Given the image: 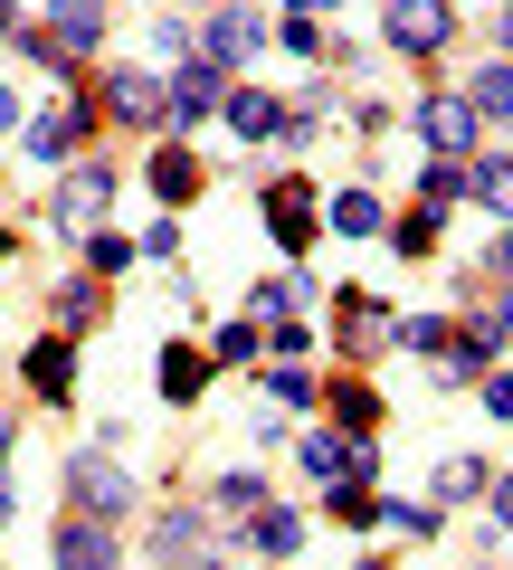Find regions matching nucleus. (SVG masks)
<instances>
[{"label":"nucleus","mask_w":513,"mask_h":570,"mask_svg":"<svg viewBox=\"0 0 513 570\" xmlns=\"http://www.w3.org/2000/svg\"><path fill=\"white\" fill-rule=\"evenodd\" d=\"M504 48H513V10H504Z\"/></svg>","instance_id":"obj_33"},{"label":"nucleus","mask_w":513,"mask_h":570,"mask_svg":"<svg viewBox=\"0 0 513 570\" xmlns=\"http://www.w3.org/2000/svg\"><path fill=\"white\" fill-rule=\"evenodd\" d=\"M494 523L513 532V475H494Z\"/></svg>","instance_id":"obj_27"},{"label":"nucleus","mask_w":513,"mask_h":570,"mask_svg":"<svg viewBox=\"0 0 513 570\" xmlns=\"http://www.w3.org/2000/svg\"><path fill=\"white\" fill-rule=\"evenodd\" d=\"M333 228H343V238H371V228H381V200H371V190H343V200H333Z\"/></svg>","instance_id":"obj_16"},{"label":"nucleus","mask_w":513,"mask_h":570,"mask_svg":"<svg viewBox=\"0 0 513 570\" xmlns=\"http://www.w3.org/2000/svg\"><path fill=\"white\" fill-rule=\"evenodd\" d=\"M219 362H257V314H247V324H228V333H219Z\"/></svg>","instance_id":"obj_23"},{"label":"nucleus","mask_w":513,"mask_h":570,"mask_svg":"<svg viewBox=\"0 0 513 570\" xmlns=\"http://www.w3.org/2000/svg\"><path fill=\"white\" fill-rule=\"evenodd\" d=\"M152 190H162V200H190V190H200V163H190V153H162V163H152Z\"/></svg>","instance_id":"obj_15"},{"label":"nucleus","mask_w":513,"mask_h":570,"mask_svg":"<svg viewBox=\"0 0 513 570\" xmlns=\"http://www.w3.org/2000/svg\"><path fill=\"white\" fill-rule=\"evenodd\" d=\"M286 10H305V20H314V10H333V0H286Z\"/></svg>","instance_id":"obj_30"},{"label":"nucleus","mask_w":513,"mask_h":570,"mask_svg":"<svg viewBox=\"0 0 513 570\" xmlns=\"http://www.w3.org/2000/svg\"><path fill=\"white\" fill-rule=\"evenodd\" d=\"M77 134H86V105H58V115H39V124H29V153H39V163H58V153H67Z\"/></svg>","instance_id":"obj_12"},{"label":"nucleus","mask_w":513,"mask_h":570,"mask_svg":"<svg viewBox=\"0 0 513 570\" xmlns=\"http://www.w3.org/2000/svg\"><path fill=\"white\" fill-rule=\"evenodd\" d=\"M58 561H77V570H96V561H115V532H105L96 513H77V523H58Z\"/></svg>","instance_id":"obj_9"},{"label":"nucleus","mask_w":513,"mask_h":570,"mask_svg":"<svg viewBox=\"0 0 513 570\" xmlns=\"http://www.w3.org/2000/svg\"><path fill=\"white\" fill-rule=\"evenodd\" d=\"M29 371H39L48 400H67V343H39V362H29Z\"/></svg>","instance_id":"obj_21"},{"label":"nucleus","mask_w":513,"mask_h":570,"mask_svg":"<svg viewBox=\"0 0 513 570\" xmlns=\"http://www.w3.org/2000/svg\"><path fill=\"white\" fill-rule=\"evenodd\" d=\"M381 29H391L399 58H437L456 20H447V0H391V20H381Z\"/></svg>","instance_id":"obj_1"},{"label":"nucleus","mask_w":513,"mask_h":570,"mask_svg":"<svg viewBox=\"0 0 513 570\" xmlns=\"http://www.w3.org/2000/svg\"><path fill=\"white\" fill-rule=\"evenodd\" d=\"M257 39H267V29H257V10H219V20H209V39H200V58H209V67H238Z\"/></svg>","instance_id":"obj_7"},{"label":"nucleus","mask_w":513,"mask_h":570,"mask_svg":"<svg viewBox=\"0 0 513 570\" xmlns=\"http://www.w3.org/2000/svg\"><path fill=\"white\" fill-rule=\"evenodd\" d=\"M286 48H295V58H324V48H333V39H324V29H314V20H305V10H295V20H286Z\"/></svg>","instance_id":"obj_24"},{"label":"nucleus","mask_w":513,"mask_h":570,"mask_svg":"<svg viewBox=\"0 0 513 570\" xmlns=\"http://www.w3.org/2000/svg\"><path fill=\"white\" fill-rule=\"evenodd\" d=\"M257 504H267V485H257V475H228V485H219V513H257Z\"/></svg>","instance_id":"obj_22"},{"label":"nucleus","mask_w":513,"mask_h":570,"mask_svg":"<svg viewBox=\"0 0 513 570\" xmlns=\"http://www.w3.org/2000/svg\"><path fill=\"white\" fill-rule=\"evenodd\" d=\"M295 542H305V523L286 504H257V551H295Z\"/></svg>","instance_id":"obj_17"},{"label":"nucleus","mask_w":513,"mask_h":570,"mask_svg":"<svg viewBox=\"0 0 513 570\" xmlns=\"http://www.w3.org/2000/svg\"><path fill=\"white\" fill-rule=\"evenodd\" d=\"M305 466L314 475H371V438H362V428H314V438H305Z\"/></svg>","instance_id":"obj_2"},{"label":"nucleus","mask_w":513,"mask_h":570,"mask_svg":"<svg viewBox=\"0 0 513 570\" xmlns=\"http://www.w3.org/2000/svg\"><path fill=\"white\" fill-rule=\"evenodd\" d=\"M267 219H276V238H286V247H305V238H314V200H305V181H276V190H267Z\"/></svg>","instance_id":"obj_10"},{"label":"nucleus","mask_w":513,"mask_h":570,"mask_svg":"<svg viewBox=\"0 0 513 570\" xmlns=\"http://www.w3.org/2000/svg\"><path fill=\"white\" fill-rule=\"evenodd\" d=\"M418 134H428L437 153L456 163V153L475 142V105H466V96H428V105H418Z\"/></svg>","instance_id":"obj_6"},{"label":"nucleus","mask_w":513,"mask_h":570,"mask_svg":"<svg viewBox=\"0 0 513 570\" xmlns=\"http://www.w3.org/2000/svg\"><path fill=\"white\" fill-rule=\"evenodd\" d=\"M67 485H77V504H86V513H105V523H115V513L134 504L124 466H105V456H77V466H67Z\"/></svg>","instance_id":"obj_3"},{"label":"nucleus","mask_w":513,"mask_h":570,"mask_svg":"<svg viewBox=\"0 0 513 570\" xmlns=\"http://www.w3.org/2000/svg\"><path fill=\"white\" fill-rule=\"evenodd\" d=\"M96 29H105L96 0H58V20H48V48H58V58H86V48H96Z\"/></svg>","instance_id":"obj_8"},{"label":"nucleus","mask_w":513,"mask_h":570,"mask_svg":"<svg viewBox=\"0 0 513 570\" xmlns=\"http://www.w3.org/2000/svg\"><path fill=\"white\" fill-rule=\"evenodd\" d=\"M494 324H504V333H513V295H504V305H494Z\"/></svg>","instance_id":"obj_31"},{"label":"nucleus","mask_w":513,"mask_h":570,"mask_svg":"<svg viewBox=\"0 0 513 570\" xmlns=\"http://www.w3.org/2000/svg\"><path fill=\"white\" fill-rule=\"evenodd\" d=\"M200 371H209L200 352H181V343L162 352V390H171V400H190V390H200Z\"/></svg>","instance_id":"obj_19"},{"label":"nucleus","mask_w":513,"mask_h":570,"mask_svg":"<svg viewBox=\"0 0 513 570\" xmlns=\"http://www.w3.org/2000/svg\"><path fill=\"white\" fill-rule=\"evenodd\" d=\"M86 266H96V276H115V266H134V247L105 238V228H86Z\"/></svg>","instance_id":"obj_20"},{"label":"nucleus","mask_w":513,"mask_h":570,"mask_svg":"<svg viewBox=\"0 0 513 570\" xmlns=\"http://www.w3.org/2000/svg\"><path fill=\"white\" fill-rule=\"evenodd\" d=\"M399 343H410V352H447V324H437V314H418V324H399Z\"/></svg>","instance_id":"obj_25"},{"label":"nucleus","mask_w":513,"mask_h":570,"mask_svg":"<svg viewBox=\"0 0 513 570\" xmlns=\"http://www.w3.org/2000/svg\"><path fill=\"white\" fill-rule=\"evenodd\" d=\"M200 542V513H162V551H190Z\"/></svg>","instance_id":"obj_26"},{"label":"nucleus","mask_w":513,"mask_h":570,"mask_svg":"<svg viewBox=\"0 0 513 570\" xmlns=\"http://www.w3.org/2000/svg\"><path fill=\"white\" fill-rule=\"evenodd\" d=\"M466 105H475V115H494V124H513V67H485Z\"/></svg>","instance_id":"obj_14"},{"label":"nucleus","mask_w":513,"mask_h":570,"mask_svg":"<svg viewBox=\"0 0 513 570\" xmlns=\"http://www.w3.org/2000/svg\"><path fill=\"white\" fill-rule=\"evenodd\" d=\"M228 124H238L247 142H257V134H286V105L257 96V86H238V96H228Z\"/></svg>","instance_id":"obj_11"},{"label":"nucleus","mask_w":513,"mask_h":570,"mask_svg":"<svg viewBox=\"0 0 513 570\" xmlns=\"http://www.w3.org/2000/svg\"><path fill=\"white\" fill-rule=\"evenodd\" d=\"M105 200H115V171H105V163H86L77 181L58 190V228H77V238H86V228L105 219Z\"/></svg>","instance_id":"obj_4"},{"label":"nucleus","mask_w":513,"mask_h":570,"mask_svg":"<svg viewBox=\"0 0 513 570\" xmlns=\"http://www.w3.org/2000/svg\"><path fill=\"white\" fill-rule=\"evenodd\" d=\"M504 276H513V238H504Z\"/></svg>","instance_id":"obj_32"},{"label":"nucleus","mask_w":513,"mask_h":570,"mask_svg":"<svg viewBox=\"0 0 513 570\" xmlns=\"http://www.w3.org/2000/svg\"><path fill=\"white\" fill-rule=\"evenodd\" d=\"M466 190H475L485 209H513V163H475V171H466Z\"/></svg>","instance_id":"obj_18"},{"label":"nucleus","mask_w":513,"mask_h":570,"mask_svg":"<svg viewBox=\"0 0 513 570\" xmlns=\"http://www.w3.org/2000/svg\"><path fill=\"white\" fill-rule=\"evenodd\" d=\"M485 409H494V419H513V381H485Z\"/></svg>","instance_id":"obj_28"},{"label":"nucleus","mask_w":513,"mask_h":570,"mask_svg":"<svg viewBox=\"0 0 513 570\" xmlns=\"http://www.w3.org/2000/svg\"><path fill=\"white\" fill-rule=\"evenodd\" d=\"M10 124H20V96H10V86H0V134H10Z\"/></svg>","instance_id":"obj_29"},{"label":"nucleus","mask_w":513,"mask_h":570,"mask_svg":"<svg viewBox=\"0 0 513 570\" xmlns=\"http://www.w3.org/2000/svg\"><path fill=\"white\" fill-rule=\"evenodd\" d=\"M475 494H485V466L475 456H447L437 466V504H475Z\"/></svg>","instance_id":"obj_13"},{"label":"nucleus","mask_w":513,"mask_h":570,"mask_svg":"<svg viewBox=\"0 0 513 570\" xmlns=\"http://www.w3.org/2000/svg\"><path fill=\"white\" fill-rule=\"evenodd\" d=\"M105 105H115V124H162V77L115 67V77H105Z\"/></svg>","instance_id":"obj_5"}]
</instances>
